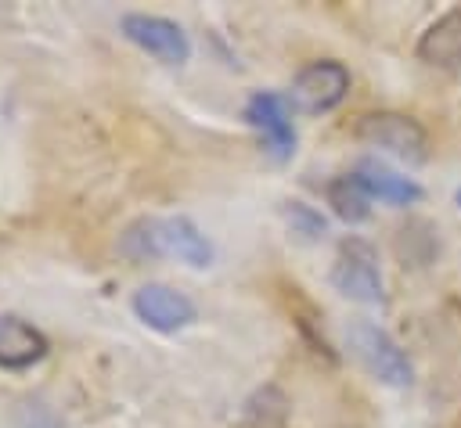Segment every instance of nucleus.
I'll return each instance as SVG.
<instances>
[{"instance_id":"f257e3e1","label":"nucleus","mask_w":461,"mask_h":428,"mask_svg":"<svg viewBox=\"0 0 461 428\" xmlns=\"http://www.w3.org/2000/svg\"><path fill=\"white\" fill-rule=\"evenodd\" d=\"M353 137L367 147H378V151L407 162V165H418L429 155V133L407 111H367L357 119Z\"/></svg>"},{"instance_id":"f03ea898","label":"nucleus","mask_w":461,"mask_h":428,"mask_svg":"<svg viewBox=\"0 0 461 428\" xmlns=\"http://www.w3.org/2000/svg\"><path fill=\"white\" fill-rule=\"evenodd\" d=\"M331 288L353 302H364V306L385 302L382 266H378V252L371 241H364V237H342L339 241V252L331 263Z\"/></svg>"},{"instance_id":"7ed1b4c3","label":"nucleus","mask_w":461,"mask_h":428,"mask_svg":"<svg viewBox=\"0 0 461 428\" xmlns=\"http://www.w3.org/2000/svg\"><path fill=\"white\" fill-rule=\"evenodd\" d=\"M349 345H353L357 360L367 367V374L378 378L382 385H393V388H407L411 385L414 367H411L407 352L400 349V342L385 327H378L371 320H357L349 327Z\"/></svg>"},{"instance_id":"20e7f679","label":"nucleus","mask_w":461,"mask_h":428,"mask_svg":"<svg viewBox=\"0 0 461 428\" xmlns=\"http://www.w3.org/2000/svg\"><path fill=\"white\" fill-rule=\"evenodd\" d=\"M346 94H349V68L335 58H321L295 72V79L288 86V104H292V111L321 115V111L339 108L346 101Z\"/></svg>"},{"instance_id":"39448f33","label":"nucleus","mask_w":461,"mask_h":428,"mask_svg":"<svg viewBox=\"0 0 461 428\" xmlns=\"http://www.w3.org/2000/svg\"><path fill=\"white\" fill-rule=\"evenodd\" d=\"M241 119L256 129L263 151L274 162H288L295 155V122H292V104L288 97L274 94V90H256L245 101Z\"/></svg>"},{"instance_id":"423d86ee","label":"nucleus","mask_w":461,"mask_h":428,"mask_svg":"<svg viewBox=\"0 0 461 428\" xmlns=\"http://www.w3.org/2000/svg\"><path fill=\"white\" fill-rule=\"evenodd\" d=\"M119 32L162 65H184L191 58V40L173 18L148 14V11H126L119 18Z\"/></svg>"},{"instance_id":"0eeeda50","label":"nucleus","mask_w":461,"mask_h":428,"mask_svg":"<svg viewBox=\"0 0 461 428\" xmlns=\"http://www.w3.org/2000/svg\"><path fill=\"white\" fill-rule=\"evenodd\" d=\"M130 306H133L137 320L148 324V327L158 331V334H176V331L191 327L194 317H198L194 302H191L184 291L169 288V284H140V288L133 291Z\"/></svg>"},{"instance_id":"6e6552de","label":"nucleus","mask_w":461,"mask_h":428,"mask_svg":"<svg viewBox=\"0 0 461 428\" xmlns=\"http://www.w3.org/2000/svg\"><path fill=\"white\" fill-rule=\"evenodd\" d=\"M414 54L429 68L461 76V7H450L436 22H429L425 32L418 36Z\"/></svg>"},{"instance_id":"1a4fd4ad","label":"nucleus","mask_w":461,"mask_h":428,"mask_svg":"<svg viewBox=\"0 0 461 428\" xmlns=\"http://www.w3.org/2000/svg\"><path fill=\"white\" fill-rule=\"evenodd\" d=\"M47 338L40 327L14 313H0V367L4 370H29L47 356Z\"/></svg>"},{"instance_id":"9d476101","label":"nucleus","mask_w":461,"mask_h":428,"mask_svg":"<svg viewBox=\"0 0 461 428\" xmlns=\"http://www.w3.org/2000/svg\"><path fill=\"white\" fill-rule=\"evenodd\" d=\"M353 173H357V180L367 187L371 201L378 198V201H385V205L407 209V205H418V201H421V194H425L418 180H411V176H403V173L389 169V165H385V162H378V158H360Z\"/></svg>"},{"instance_id":"9b49d317","label":"nucleus","mask_w":461,"mask_h":428,"mask_svg":"<svg viewBox=\"0 0 461 428\" xmlns=\"http://www.w3.org/2000/svg\"><path fill=\"white\" fill-rule=\"evenodd\" d=\"M158 234H162V255H176L194 270H205L216 255L212 241L202 234V227L191 216H158Z\"/></svg>"},{"instance_id":"f8f14e48","label":"nucleus","mask_w":461,"mask_h":428,"mask_svg":"<svg viewBox=\"0 0 461 428\" xmlns=\"http://www.w3.org/2000/svg\"><path fill=\"white\" fill-rule=\"evenodd\" d=\"M292 417V399L277 385H259L241 403V424L245 428H285Z\"/></svg>"},{"instance_id":"ddd939ff","label":"nucleus","mask_w":461,"mask_h":428,"mask_svg":"<svg viewBox=\"0 0 461 428\" xmlns=\"http://www.w3.org/2000/svg\"><path fill=\"white\" fill-rule=\"evenodd\" d=\"M328 205H331V212L342 219V223H364L367 216H371V194H367V187L357 180V173H342V176H335L331 183H328Z\"/></svg>"},{"instance_id":"4468645a","label":"nucleus","mask_w":461,"mask_h":428,"mask_svg":"<svg viewBox=\"0 0 461 428\" xmlns=\"http://www.w3.org/2000/svg\"><path fill=\"white\" fill-rule=\"evenodd\" d=\"M396 252H400L403 266H407V263H411V266H425V263H432L436 252H439V230H436L429 219L411 216V219L400 227V234H396Z\"/></svg>"},{"instance_id":"2eb2a0df","label":"nucleus","mask_w":461,"mask_h":428,"mask_svg":"<svg viewBox=\"0 0 461 428\" xmlns=\"http://www.w3.org/2000/svg\"><path fill=\"white\" fill-rule=\"evenodd\" d=\"M119 252L133 263L162 259V237H158V216H140L119 234Z\"/></svg>"},{"instance_id":"dca6fc26","label":"nucleus","mask_w":461,"mask_h":428,"mask_svg":"<svg viewBox=\"0 0 461 428\" xmlns=\"http://www.w3.org/2000/svg\"><path fill=\"white\" fill-rule=\"evenodd\" d=\"M281 212H285L292 234H299V237H306V241H321V237L328 234V219H324L313 205H306V201H285Z\"/></svg>"},{"instance_id":"f3484780","label":"nucleus","mask_w":461,"mask_h":428,"mask_svg":"<svg viewBox=\"0 0 461 428\" xmlns=\"http://www.w3.org/2000/svg\"><path fill=\"white\" fill-rule=\"evenodd\" d=\"M454 198H457V205H461V191H457V194H454Z\"/></svg>"}]
</instances>
